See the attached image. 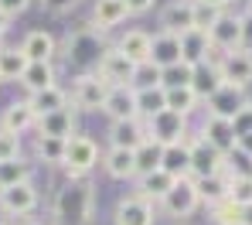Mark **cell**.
I'll use <instances>...</instances> for the list:
<instances>
[{
    "label": "cell",
    "instance_id": "obj_31",
    "mask_svg": "<svg viewBox=\"0 0 252 225\" xmlns=\"http://www.w3.org/2000/svg\"><path fill=\"white\" fill-rule=\"evenodd\" d=\"M160 161H164V147H160L157 140H150V136H147V140L136 147V178L160 171Z\"/></svg>",
    "mask_w": 252,
    "mask_h": 225
},
{
    "label": "cell",
    "instance_id": "obj_3",
    "mask_svg": "<svg viewBox=\"0 0 252 225\" xmlns=\"http://www.w3.org/2000/svg\"><path fill=\"white\" fill-rule=\"evenodd\" d=\"M95 164H99V143L85 133H75L65 147V164L62 167L68 171V178H85Z\"/></svg>",
    "mask_w": 252,
    "mask_h": 225
},
{
    "label": "cell",
    "instance_id": "obj_52",
    "mask_svg": "<svg viewBox=\"0 0 252 225\" xmlns=\"http://www.w3.org/2000/svg\"><path fill=\"white\" fill-rule=\"evenodd\" d=\"M24 225H41V222H24Z\"/></svg>",
    "mask_w": 252,
    "mask_h": 225
},
{
    "label": "cell",
    "instance_id": "obj_36",
    "mask_svg": "<svg viewBox=\"0 0 252 225\" xmlns=\"http://www.w3.org/2000/svg\"><path fill=\"white\" fill-rule=\"evenodd\" d=\"M65 147H68V140H58V136H38L34 154H38V161H44V164H65Z\"/></svg>",
    "mask_w": 252,
    "mask_h": 225
},
{
    "label": "cell",
    "instance_id": "obj_9",
    "mask_svg": "<svg viewBox=\"0 0 252 225\" xmlns=\"http://www.w3.org/2000/svg\"><path fill=\"white\" fill-rule=\"evenodd\" d=\"M147 136L150 140H157L160 147H170V143H184L188 140V120L184 116H177V113H157L154 120H147Z\"/></svg>",
    "mask_w": 252,
    "mask_h": 225
},
{
    "label": "cell",
    "instance_id": "obj_50",
    "mask_svg": "<svg viewBox=\"0 0 252 225\" xmlns=\"http://www.w3.org/2000/svg\"><path fill=\"white\" fill-rule=\"evenodd\" d=\"M7 28H10V17H7V14H0V38L7 34Z\"/></svg>",
    "mask_w": 252,
    "mask_h": 225
},
{
    "label": "cell",
    "instance_id": "obj_1",
    "mask_svg": "<svg viewBox=\"0 0 252 225\" xmlns=\"http://www.w3.org/2000/svg\"><path fill=\"white\" fill-rule=\"evenodd\" d=\"M51 212L62 225H89L95 212V184L89 178H68L55 191Z\"/></svg>",
    "mask_w": 252,
    "mask_h": 225
},
{
    "label": "cell",
    "instance_id": "obj_22",
    "mask_svg": "<svg viewBox=\"0 0 252 225\" xmlns=\"http://www.w3.org/2000/svg\"><path fill=\"white\" fill-rule=\"evenodd\" d=\"M160 171H167L170 178H191V140L184 143H170L164 147V161H160Z\"/></svg>",
    "mask_w": 252,
    "mask_h": 225
},
{
    "label": "cell",
    "instance_id": "obj_47",
    "mask_svg": "<svg viewBox=\"0 0 252 225\" xmlns=\"http://www.w3.org/2000/svg\"><path fill=\"white\" fill-rule=\"evenodd\" d=\"M235 154H239V157H246V161H252V133H246V136H239V140H235Z\"/></svg>",
    "mask_w": 252,
    "mask_h": 225
},
{
    "label": "cell",
    "instance_id": "obj_28",
    "mask_svg": "<svg viewBox=\"0 0 252 225\" xmlns=\"http://www.w3.org/2000/svg\"><path fill=\"white\" fill-rule=\"evenodd\" d=\"M21 51L28 55V62H51L58 48L48 31H28V38L21 41Z\"/></svg>",
    "mask_w": 252,
    "mask_h": 225
},
{
    "label": "cell",
    "instance_id": "obj_41",
    "mask_svg": "<svg viewBox=\"0 0 252 225\" xmlns=\"http://www.w3.org/2000/svg\"><path fill=\"white\" fill-rule=\"evenodd\" d=\"M211 222L215 225H239V205L235 201H218V205H211Z\"/></svg>",
    "mask_w": 252,
    "mask_h": 225
},
{
    "label": "cell",
    "instance_id": "obj_54",
    "mask_svg": "<svg viewBox=\"0 0 252 225\" xmlns=\"http://www.w3.org/2000/svg\"><path fill=\"white\" fill-rule=\"evenodd\" d=\"M0 225H3V222H0Z\"/></svg>",
    "mask_w": 252,
    "mask_h": 225
},
{
    "label": "cell",
    "instance_id": "obj_5",
    "mask_svg": "<svg viewBox=\"0 0 252 225\" xmlns=\"http://www.w3.org/2000/svg\"><path fill=\"white\" fill-rule=\"evenodd\" d=\"M208 41H211V51H221V55H228V51H242L246 41H242V14H221L218 21H215V28L208 31Z\"/></svg>",
    "mask_w": 252,
    "mask_h": 225
},
{
    "label": "cell",
    "instance_id": "obj_26",
    "mask_svg": "<svg viewBox=\"0 0 252 225\" xmlns=\"http://www.w3.org/2000/svg\"><path fill=\"white\" fill-rule=\"evenodd\" d=\"M167 109V99H164V89L160 86H136V113L140 120H154L157 113Z\"/></svg>",
    "mask_w": 252,
    "mask_h": 225
},
{
    "label": "cell",
    "instance_id": "obj_12",
    "mask_svg": "<svg viewBox=\"0 0 252 225\" xmlns=\"http://www.w3.org/2000/svg\"><path fill=\"white\" fill-rule=\"evenodd\" d=\"M154 219H157L154 205L140 194L120 198L116 208H113V225H154Z\"/></svg>",
    "mask_w": 252,
    "mask_h": 225
},
{
    "label": "cell",
    "instance_id": "obj_17",
    "mask_svg": "<svg viewBox=\"0 0 252 225\" xmlns=\"http://www.w3.org/2000/svg\"><path fill=\"white\" fill-rule=\"evenodd\" d=\"M191 28H194V0H170L160 10V31L184 34Z\"/></svg>",
    "mask_w": 252,
    "mask_h": 225
},
{
    "label": "cell",
    "instance_id": "obj_2",
    "mask_svg": "<svg viewBox=\"0 0 252 225\" xmlns=\"http://www.w3.org/2000/svg\"><path fill=\"white\" fill-rule=\"evenodd\" d=\"M106 48H109V45L102 41L99 28L82 24V28H75V31L68 34L65 58H68V65H72V68H79V75H89L92 68H99V62H102Z\"/></svg>",
    "mask_w": 252,
    "mask_h": 225
},
{
    "label": "cell",
    "instance_id": "obj_18",
    "mask_svg": "<svg viewBox=\"0 0 252 225\" xmlns=\"http://www.w3.org/2000/svg\"><path fill=\"white\" fill-rule=\"evenodd\" d=\"M208 58H211L208 31H198V28H191V31H184V34H181V62H184V65H194V68H201Z\"/></svg>",
    "mask_w": 252,
    "mask_h": 225
},
{
    "label": "cell",
    "instance_id": "obj_38",
    "mask_svg": "<svg viewBox=\"0 0 252 225\" xmlns=\"http://www.w3.org/2000/svg\"><path fill=\"white\" fill-rule=\"evenodd\" d=\"M194 82V65H174L160 72V89H177V86H191Z\"/></svg>",
    "mask_w": 252,
    "mask_h": 225
},
{
    "label": "cell",
    "instance_id": "obj_11",
    "mask_svg": "<svg viewBox=\"0 0 252 225\" xmlns=\"http://www.w3.org/2000/svg\"><path fill=\"white\" fill-rule=\"evenodd\" d=\"M38 136H58V140H72L79 133V109L75 106H65L58 113H48V116H38Z\"/></svg>",
    "mask_w": 252,
    "mask_h": 225
},
{
    "label": "cell",
    "instance_id": "obj_25",
    "mask_svg": "<svg viewBox=\"0 0 252 225\" xmlns=\"http://www.w3.org/2000/svg\"><path fill=\"white\" fill-rule=\"evenodd\" d=\"M21 86L31 92V96L58 86V82H55V65H51V62H28V68H24V75H21Z\"/></svg>",
    "mask_w": 252,
    "mask_h": 225
},
{
    "label": "cell",
    "instance_id": "obj_34",
    "mask_svg": "<svg viewBox=\"0 0 252 225\" xmlns=\"http://www.w3.org/2000/svg\"><path fill=\"white\" fill-rule=\"evenodd\" d=\"M191 89H194L198 99H208V96H215V92L221 89V75H218V65H215V62H205L201 68H194Z\"/></svg>",
    "mask_w": 252,
    "mask_h": 225
},
{
    "label": "cell",
    "instance_id": "obj_15",
    "mask_svg": "<svg viewBox=\"0 0 252 225\" xmlns=\"http://www.w3.org/2000/svg\"><path fill=\"white\" fill-rule=\"evenodd\" d=\"M150 65L160 72L181 65V34H170V31L150 34Z\"/></svg>",
    "mask_w": 252,
    "mask_h": 225
},
{
    "label": "cell",
    "instance_id": "obj_51",
    "mask_svg": "<svg viewBox=\"0 0 252 225\" xmlns=\"http://www.w3.org/2000/svg\"><path fill=\"white\" fill-rule=\"evenodd\" d=\"M205 3H211V7H218V10H225V7H228L232 0H205Z\"/></svg>",
    "mask_w": 252,
    "mask_h": 225
},
{
    "label": "cell",
    "instance_id": "obj_19",
    "mask_svg": "<svg viewBox=\"0 0 252 225\" xmlns=\"http://www.w3.org/2000/svg\"><path fill=\"white\" fill-rule=\"evenodd\" d=\"M201 140L211 143L215 150H221L225 157L228 154H235V130H232V123L228 120H218V116H208L205 123H201Z\"/></svg>",
    "mask_w": 252,
    "mask_h": 225
},
{
    "label": "cell",
    "instance_id": "obj_35",
    "mask_svg": "<svg viewBox=\"0 0 252 225\" xmlns=\"http://www.w3.org/2000/svg\"><path fill=\"white\" fill-rule=\"evenodd\" d=\"M194 184H198V198L211 208V205H218V201H225V198H228V184H232V178L221 171V174H215V178L194 181Z\"/></svg>",
    "mask_w": 252,
    "mask_h": 225
},
{
    "label": "cell",
    "instance_id": "obj_24",
    "mask_svg": "<svg viewBox=\"0 0 252 225\" xmlns=\"http://www.w3.org/2000/svg\"><path fill=\"white\" fill-rule=\"evenodd\" d=\"M106 174L116 181H129L136 178V150H120V147H109L106 150Z\"/></svg>",
    "mask_w": 252,
    "mask_h": 225
},
{
    "label": "cell",
    "instance_id": "obj_21",
    "mask_svg": "<svg viewBox=\"0 0 252 225\" xmlns=\"http://www.w3.org/2000/svg\"><path fill=\"white\" fill-rule=\"evenodd\" d=\"M0 123H3L0 130L21 136V133H28V130H34V127H38V113L31 109V102H28V99H21V102H10V106L3 109V120H0Z\"/></svg>",
    "mask_w": 252,
    "mask_h": 225
},
{
    "label": "cell",
    "instance_id": "obj_16",
    "mask_svg": "<svg viewBox=\"0 0 252 225\" xmlns=\"http://www.w3.org/2000/svg\"><path fill=\"white\" fill-rule=\"evenodd\" d=\"M102 113H106L113 123H120V120H136V116H140V113H136V89H133V86H113L109 96H106Z\"/></svg>",
    "mask_w": 252,
    "mask_h": 225
},
{
    "label": "cell",
    "instance_id": "obj_10",
    "mask_svg": "<svg viewBox=\"0 0 252 225\" xmlns=\"http://www.w3.org/2000/svg\"><path fill=\"white\" fill-rule=\"evenodd\" d=\"M218 75H221V82H228V86H239V89H246L252 82V51H228V55H221L218 62Z\"/></svg>",
    "mask_w": 252,
    "mask_h": 225
},
{
    "label": "cell",
    "instance_id": "obj_13",
    "mask_svg": "<svg viewBox=\"0 0 252 225\" xmlns=\"http://www.w3.org/2000/svg\"><path fill=\"white\" fill-rule=\"evenodd\" d=\"M205 102H208V116H218V120H228V123H232V120H235V113H239L249 99H246V89L221 82V89L215 92V96H208Z\"/></svg>",
    "mask_w": 252,
    "mask_h": 225
},
{
    "label": "cell",
    "instance_id": "obj_7",
    "mask_svg": "<svg viewBox=\"0 0 252 225\" xmlns=\"http://www.w3.org/2000/svg\"><path fill=\"white\" fill-rule=\"evenodd\" d=\"M225 161H228V157H225L221 150H215L201 136H191V178L194 181L221 174V171H225Z\"/></svg>",
    "mask_w": 252,
    "mask_h": 225
},
{
    "label": "cell",
    "instance_id": "obj_30",
    "mask_svg": "<svg viewBox=\"0 0 252 225\" xmlns=\"http://www.w3.org/2000/svg\"><path fill=\"white\" fill-rule=\"evenodd\" d=\"M28 102H31V109H34L38 116H48V113H58V109H65V106H72V102H68V92L62 89V86H51V89H44V92H34Z\"/></svg>",
    "mask_w": 252,
    "mask_h": 225
},
{
    "label": "cell",
    "instance_id": "obj_44",
    "mask_svg": "<svg viewBox=\"0 0 252 225\" xmlns=\"http://www.w3.org/2000/svg\"><path fill=\"white\" fill-rule=\"evenodd\" d=\"M75 7H79V0H41V10L48 14H68Z\"/></svg>",
    "mask_w": 252,
    "mask_h": 225
},
{
    "label": "cell",
    "instance_id": "obj_37",
    "mask_svg": "<svg viewBox=\"0 0 252 225\" xmlns=\"http://www.w3.org/2000/svg\"><path fill=\"white\" fill-rule=\"evenodd\" d=\"M31 181V164L28 161H3L0 164V188H10V184H24Z\"/></svg>",
    "mask_w": 252,
    "mask_h": 225
},
{
    "label": "cell",
    "instance_id": "obj_45",
    "mask_svg": "<svg viewBox=\"0 0 252 225\" xmlns=\"http://www.w3.org/2000/svg\"><path fill=\"white\" fill-rule=\"evenodd\" d=\"M28 7H31V0H0V14H7V17L24 14Z\"/></svg>",
    "mask_w": 252,
    "mask_h": 225
},
{
    "label": "cell",
    "instance_id": "obj_40",
    "mask_svg": "<svg viewBox=\"0 0 252 225\" xmlns=\"http://www.w3.org/2000/svg\"><path fill=\"white\" fill-rule=\"evenodd\" d=\"M221 14H225V10L211 7V3H205V0H194V28H198V31H211L215 21H218Z\"/></svg>",
    "mask_w": 252,
    "mask_h": 225
},
{
    "label": "cell",
    "instance_id": "obj_39",
    "mask_svg": "<svg viewBox=\"0 0 252 225\" xmlns=\"http://www.w3.org/2000/svg\"><path fill=\"white\" fill-rule=\"evenodd\" d=\"M228 174V171H225ZM232 178V174H228ZM228 201H235L239 208H246V205H252V174H246V178H232V184H228Z\"/></svg>",
    "mask_w": 252,
    "mask_h": 225
},
{
    "label": "cell",
    "instance_id": "obj_46",
    "mask_svg": "<svg viewBox=\"0 0 252 225\" xmlns=\"http://www.w3.org/2000/svg\"><path fill=\"white\" fill-rule=\"evenodd\" d=\"M242 41H246V51H252V7L242 14Z\"/></svg>",
    "mask_w": 252,
    "mask_h": 225
},
{
    "label": "cell",
    "instance_id": "obj_42",
    "mask_svg": "<svg viewBox=\"0 0 252 225\" xmlns=\"http://www.w3.org/2000/svg\"><path fill=\"white\" fill-rule=\"evenodd\" d=\"M17 157H21V136L0 130V164L3 161H17Z\"/></svg>",
    "mask_w": 252,
    "mask_h": 225
},
{
    "label": "cell",
    "instance_id": "obj_32",
    "mask_svg": "<svg viewBox=\"0 0 252 225\" xmlns=\"http://www.w3.org/2000/svg\"><path fill=\"white\" fill-rule=\"evenodd\" d=\"M164 99H167V109L170 113H177V116H191L198 106H201V99L194 96L191 86H177V89H164Z\"/></svg>",
    "mask_w": 252,
    "mask_h": 225
},
{
    "label": "cell",
    "instance_id": "obj_23",
    "mask_svg": "<svg viewBox=\"0 0 252 225\" xmlns=\"http://www.w3.org/2000/svg\"><path fill=\"white\" fill-rule=\"evenodd\" d=\"M126 17H129L126 0H95V7H92V28H99V31L123 24Z\"/></svg>",
    "mask_w": 252,
    "mask_h": 225
},
{
    "label": "cell",
    "instance_id": "obj_53",
    "mask_svg": "<svg viewBox=\"0 0 252 225\" xmlns=\"http://www.w3.org/2000/svg\"><path fill=\"white\" fill-rule=\"evenodd\" d=\"M0 51H3V45H0Z\"/></svg>",
    "mask_w": 252,
    "mask_h": 225
},
{
    "label": "cell",
    "instance_id": "obj_49",
    "mask_svg": "<svg viewBox=\"0 0 252 225\" xmlns=\"http://www.w3.org/2000/svg\"><path fill=\"white\" fill-rule=\"evenodd\" d=\"M239 225H252V205L239 208Z\"/></svg>",
    "mask_w": 252,
    "mask_h": 225
},
{
    "label": "cell",
    "instance_id": "obj_8",
    "mask_svg": "<svg viewBox=\"0 0 252 225\" xmlns=\"http://www.w3.org/2000/svg\"><path fill=\"white\" fill-rule=\"evenodd\" d=\"M136 68H140V65H133L120 48H106V55H102L99 68H95V75H99L102 82H109V86H133V82H136Z\"/></svg>",
    "mask_w": 252,
    "mask_h": 225
},
{
    "label": "cell",
    "instance_id": "obj_14",
    "mask_svg": "<svg viewBox=\"0 0 252 225\" xmlns=\"http://www.w3.org/2000/svg\"><path fill=\"white\" fill-rule=\"evenodd\" d=\"M0 208L7 215H31L38 208V191L31 181L24 184H10V188H0Z\"/></svg>",
    "mask_w": 252,
    "mask_h": 225
},
{
    "label": "cell",
    "instance_id": "obj_4",
    "mask_svg": "<svg viewBox=\"0 0 252 225\" xmlns=\"http://www.w3.org/2000/svg\"><path fill=\"white\" fill-rule=\"evenodd\" d=\"M198 205H201V198H198L194 178L174 181V188H170L167 194H164V201H160V208H164L167 219H191L198 212Z\"/></svg>",
    "mask_w": 252,
    "mask_h": 225
},
{
    "label": "cell",
    "instance_id": "obj_48",
    "mask_svg": "<svg viewBox=\"0 0 252 225\" xmlns=\"http://www.w3.org/2000/svg\"><path fill=\"white\" fill-rule=\"evenodd\" d=\"M154 7V0H126V10L129 14H147Z\"/></svg>",
    "mask_w": 252,
    "mask_h": 225
},
{
    "label": "cell",
    "instance_id": "obj_43",
    "mask_svg": "<svg viewBox=\"0 0 252 225\" xmlns=\"http://www.w3.org/2000/svg\"><path fill=\"white\" fill-rule=\"evenodd\" d=\"M232 130H235V140H239V136H246V133H252V102H246V106L235 113Z\"/></svg>",
    "mask_w": 252,
    "mask_h": 225
},
{
    "label": "cell",
    "instance_id": "obj_27",
    "mask_svg": "<svg viewBox=\"0 0 252 225\" xmlns=\"http://www.w3.org/2000/svg\"><path fill=\"white\" fill-rule=\"evenodd\" d=\"M116 48L123 51L133 65H150V34L147 31H126Z\"/></svg>",
    "mask_w": 252,
    "mask_h": 225
},
{
    "label": "cell",
    "instance_id": "obj_6",
    "mask_svg": "<svg viewBox=\"0 0 252 225\" xmlns=\"http://www.w3.org/2000/svg\"><path fill=\"white\" fill-rule=\"evenodd\" d=\"M109 82H102L95 72H89V75H79L75 79V89H72V106L75 109H82V113H95V109H102L106 106V96H109Z\"/></svg>",
    "mask_w": 252,
    "mask_h": 225
},
{
    "label": "cell",
    "instance_id": "obj_29",
    "mask_svg": "<svg viewBox=\"0 0 252 225\" xmlns=\"http://www.w3.org/2000/svg\"><path fill=\"white\" fill-rule=\"evenodd\" d=\"M174 181H177V178H170L167 171L143 174V178H140V191H136V194H140V198H147L150 205H160V201H164V194L174 188Z\"/></svg>",
    "mask_w": 252,
    "mask_h": 225
},
{
    "label": "cell",
    "instance_id": "obj_33",
    "mask_svg": "<svg viewBox=\"0 0 252 225\" xmlns=\"http://www.w3.org/2000/svg\"><path fill=\"white\" fill-rule=\"evenodd\" d=\"M28 68V55L21 48H3L0 51V82H21Z\"/></svg>",
    "mask_w": 252,
    "mask_h": 225
},
{
    "label": "cell",
    "instance_id": "obj_20",
    "mask_svg": "<svg viewBox=\"0 0 252 225\" xmlns=\"http://www.w3.org/2000/svg\"><path fill=\"white\" fill-rule=\"evenodd\" d=\"M147 140V123L136 116V120H120L109 127V147H120V150H136L140 143Z\"/></svg>",
    "mask_w": 252,
    "mask_h": 225
}]
</instances>
